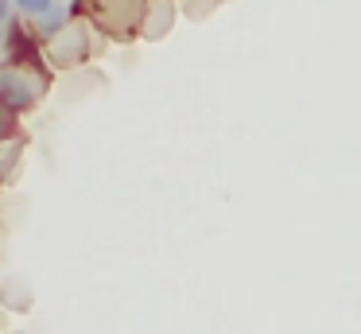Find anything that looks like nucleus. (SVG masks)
Instances as JSON below:
<instances>
[{
  "label": "nucleus",
  "instance_id": "1",
  "mask_svg": "<svg viewBox=\"0 0 361 334\" xmlns=\"http://www.w3.org/2000/svg\"><path fill=\"white\" fill-rule=\"evenodd\" d=\"M20 4V12H27V16H43V12H51V0H16Z\"/></svg>",
  "mask_w": 361,
  "mask_h": 334
},
{
  "label": "nucleus",
  "instance_id": "2",
  "mask_svg": "<svg viewBox=\"0 0 361 334\" xmlns=\"http://www.w3.org/2000/svg\"><path fill=\"white\" fill-rule=\"evenodd\" d=\"M4 16H8V0H0V20H4Z\"/></svg>",
  "mask_w": 361,
  "mask_h": 334
},
{
  "label": "nucleus",
  "instance_id": "3",
  "mask_svg": "<svg viewBox=\"0 0 361 334\" xmlns=\"http://www.w3.org/2000/svg\"><path fill=\"white\" fill-rule=\"evenodd\" d=\"M0 105H4V97H0ZM4 109H8V105H4ZM0 136H4V117H0Z\"/></svg>",
  "mask_w": 361,
  "mask_h": 334
}]
</instances>
